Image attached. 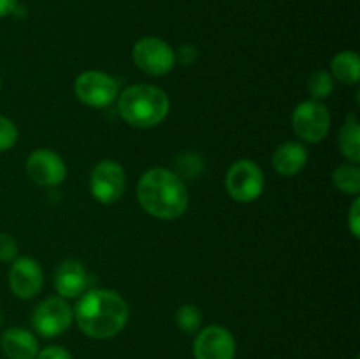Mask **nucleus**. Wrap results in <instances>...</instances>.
Wrapping results in <instances>:
<instances>
[{"instance_id":"1","label":"nucleus","mask_w":360,"mask_h":359,"mask_svg":"<svg viewBox=\"0 0 360 359\" xmlns=\"http://www.w3.org/2000/svg\"><path fill=\"white\" fill-rule=\"evenodd\" d=\"M74 317L86 336L105 340L116 336L125 327L129 320V305L118 292L91 289L79 296Z\"/></svg>"},{"instance_id":"2","label":"nucleus","mask_w":360,"mask_h":359,"mask_svg":"<svg viewBox=\"0 0 360 359\" xmlns=\"http://www.w3.org/2000/svg\"><path fill=\"white\" fill-rule=\"evenodd\" d=\"M137 199L146 213L160 220H176L188 210L190 196L176 172L153 168L137 183Z\"/></svg>"},{"instance_id":"3","label":"nucleus","mask_w":360,"mask_h":359,"mask_svg":"<svg viewBox=\"0 0 360 359\" xmlns=\"http://www.w3.org/2000/svg\"><path fill=\"white\" fill-rule=\"evenodd\" d=\"M167 94L153 84H134L118 95V113L129 125L137 129L157 127L169 115Z\"/></svg>"},{"instance_id":"4","label":"nucleus","mask_w":360,"mask_h":359,"mask_svg":"<svg viewBox=\"0 0 360 359\" xmlns=\"http://www.w3.org/2000/svg\"><path fill=\"white\" fill-rule=\"evenodd\" d=\"M229 196L238 203H252L264 192V172L253 160L234 162L225 176Z\"/></svg>"},{"instance_id":"5","label":"nucleus","mask_w":360,"mask_h":359,"mask_svg":"<svg viewBox=\"0 0 360 359\" xmlns=\"http://www.w3.org/2000/svg\"><path fill=\"white\" fill-rule=\"evenodd\" d=\"M74 94L90 108H108L118 99V81L101 70H86L79 74L74 83Z\"/></svg>"},{"instance_id":"6","label":"nucleus","mask_w":360,"mask_h":359,"mask_svg":"<svg viewBox=\"0 0 360 359\" xmlns=\"http://www.w3.org/2000/svg\"><path fill=\"white\" fill-rule=\"evenodd\" d=\"M134 63L151 76L169 74L176 65V53L171 46L158 37H143L134 44Z\"/></svg>"},{"instance_id":"7","label":"nucleus","mask_w":360,"mask_h":359,"mask_svg":"<svg viewBox=\"0 0 360 359\" xmlns=\"http://www.w3.org/2000/svg\"><path fill=\"white\" fill-rule=\"evenodd\" d=\"M292 127L297 137L306 143H320L329 134L330 113L319 101L301 102L292 113Z\"/></svg>"},{"instance_id":"8","label":"nucleus","mask_w":360,"mask_h":359,"mask_svg":"<svg viewBox=\"0 0 360 359\" xmlns=\"http://www.w3.org/2000/svg\"><path fill=\"white\" fill-rule=\"evenodd\" d=\"M72 320L74 310L65 298H48L34 310L32 326L44 338H55L69 329Z\"/></svg>"},{"instance_id":"9","label":"nucleus","mask_w":360,"mask_h":359,"mask_svg":"<svg viewBox=\"0 0 360 359\" xmlns=\"http://www.w3.org/2000/svg\"><path fill=\"white\" fill-rule=\"evenodd\" d=\"M125 171L115 160H102L94 168L90 176V192L98 203L115 204L125 192Z\"/></svg>"},{"instance_id":"10","label":"nucleus","mask_w":360,"mask_h":359,"mask_svg":"<svg viewBox=\"0 0 360 359\" xmlns=\"http://www.w3.org/2000/svg\"><path fill=\"white\" fill-rule=\"evenodd\" d=\"M195 359H234L236 340L229 329L221 326H207L197 334L193 344Z\"/></svg>"},{"instance_id":"11","label":"nucleus","mask_w":360,"mask_h":359,"mask_svg":"<svg viewBox=\"0 0 360 359\" xmlns=\"http://www.w3.org/2000/svg\"><path fill=\"white\" fill-rule=\"evenodd\" d=\"M27 172L37 185L56 187L65 180L67 168L63 158L48 148L35 150L27 160Z\"/></svg>"},{"instance_id":"12","label":"nucleus","mask_w":360,"mask_h":359,"mask_svg":"<svg viewBox=\"0 0 360 359\" xmlns=\"http://www.w3.org/2000/svg\"><path fill=\"white\" fill-rule=\"evenodd\" d=\"M44 275L32 257H16L9 270V287L20 299H32L41 292Z\"/></svg>"},{"instance_id":"13","label":"nucleus","mask_w":360,"mask_h":359,"mask_svg":"<svg viewBox=\"0 0 360 359\" xmlns=\"http://www.w3.org/2000/svg\"><path fill=\"white\" fill-rule=\"evenodd\" d=\"M86 270L83 264L76 259L63 260L55 273V287L60 298H79L88 287Z\"/></svg>"},{"instance_id":"14","label":"nucleus","mask_w":360,"mask_h":359,"mask_svg":"<svg viewBox=\"0 0 360 359\" xmlns=\"http://www.w3.org/2000/svg\"><path fill=\"white\" fill-rule=\"evenodd\" d=\"M308 164V150L297 141H287L280 144L273 153V168L281 176H294Z\"/></svg>"},{"instance_id":"15","label":"nucleus","mask_w":360,"mask_h":359,"mask_svg":"<svg viewBox=\"0 0 360 359\" xmlns=\"http://www.w3.org/2000/svg\"><path fill=\"white\" fill-rule=\"evenodd\" d=\"M2 351L9 359H35L39 352L37 338L27 329L11 327L2 334Z\"/></svg>"},{"instance_id":"16","label":"nucleus","mask_w":360,"mask_h":359,"mask_svg":"<svg viewBox=\"0 0 360 359\" xmlns=\"http://www.w3.org/2000/svg\"><path fill=\"white\" fill-rule=\"evenodd\" d=\"M330 76L341 84H357L360 76V58L355 51L338 53L330 62Z\"/></svg>"},{"instance_id":"17","label":"nucleus","mask_w":360,"mask_h":359,"mask_svg":"<svg viewBox=\"0 0 360 359\" xmlns=\"http://www.w3.org/2000/svg\"><path fill=\"white\" fill-rule=\"evenodd\" d=\"M338 143H340V150L343 157H347L352 164H359L360 162V129L359 120L355 113H350L347 116V122L343 123L338 136Z\"/></svg>"},{"instance_id":"18","label":"nucleus","mask_w":360,"mask_h":359,"mask_svg":"<svg viewBox=\"0 0 360 359\" xmlns=\"http://www.w3.org/2000/svg\"><path fill=\"white\" fill-rule=\"evenodd\" d=\"M333 182L338 190L348 196H357L360 192V168L357 164H341L334 169Z\"/></svg>"},{"instance_id":"19","label":"nucleus","mask_w":360,"mask_h":359,"mask_svg":"<svg viewBox=\"0 0 360 359\" xmlns=\"http://www.w3.org/2000/svg\"><path fill=\"white\" fill-rule=\"evenodd\" d=\"M308 90L311 94L313 101L322 102L323 99L329 97L334 92V80L330 76V73H327V70H316V73H313L308 81Z\"/></svg>"},{"instance_id":"20","label":"nucleus","mask_w":360,"mask_h":359,"mask_svg":"<svg viewBox=\"0 0 360 359\" xmlns=\"http://www.w3.org/2000/svg\"><path fill=\"white\" fill-rule=\"evenodd\" d=\"M200 322H202V315H200V310L195 305H181L176 312V324H178L179 329L186 334H193L199 331Z\"/></svg>"},{"instance_id":"21","label":"nucleus","mask_w":360,"mask_h":359,"mask_svg":"<svg viewBox=\"0 0 360 359\" xmlns=\"http://www.w3.org/2000/svg\"><path fill=\"white\" fill-rule=\"evenodd\" d=\"M18 141V127L13 120L0 115V151H7L16 144Z\"/></svg>"},{"instance_id":"22","label":"nucleus","mask_w":360,"mask_h":359,"mask_svg":"<svg viewBox=\"0 0 360 359\" xmlns=\"http://www.w3.org/2000/svg\"><path fill=\"white\" fill-rule=\"evenodd\" d=\"M18 257V243L7 232H0V260L2 263H13Z\"/></svg>"},{"instance_id":"23","label":"nucleus","mask_w":360,"mask_h":359,"mask_svg":"<svg viewBox=\"0 0 360 359\" xmlns=\"http://www.w3.org/2000/svg\"><path fill=\"white\" fill-rule=\"evenodd\" d=\"M35 359H72V355L67 348L60 347V345H51V347H46L37 352Z\"/></svg>"},{"instance_id":"24","label":"nucleus","mask_w":360,"mask_h":359,"mask_svg":"<svg viewBox=\"0 0 360 359\" xmlns=\"http://www.w3.org/2000/svg\"><path fill=\"white\" fill-rule=\"evenodd\" d=\"M360 199L354 201V204H352L350 208V213H348V224H350V231L352 234H354V238H359L360 234Z\"/></svg>"},{"instance_id":"25","label":"nucleus","mask_w":360,"mask_h":359,"mask_svg":"<svg viewBox=\"0 0 360 359\" xmlns=\"http://www.w3.org/2000/svg\"><path fill=\"white\" fill-rule=\"evenodd\" d=\"M197 56H199V51H197L195 46L185 44V46H181V48L178 49V55H176V60H179V62H181L183 65H190V63L195 62Z\"/></svg>"},{"instance_id":"26","label":"nucleus","mask_w":360,"mask_h":359,"mask_svg":"<svg viewBox=\"0 0 360 359\" xmlns=\"http://www.w3.org/2000/svg\"><path fill=\"white\" fill-rule=\"evenodd\" d=\"M18 7V0H0V18H6L14 13Z\"/></svg>"},{"instance_id":"27","label":"nucleus","mask_w":360,"mask_h":359,"mask_svg":"<svg viewBox=\"0 0 360 359\" xmlns=\"http://www.w3.org/2000/svg\"><path fill=\"white\" fill-rule=\"evenodd\" d=\"M2 320H4V312L0 310V324H2Z\"/></svg>"},{"instance_id":"28","label":"nucleus","mask_w":360,"mask_h":359,"mask_svg":"<svg viewBox=\"0 0 360 359\" xmlns=\"http://www.w3.org/2000/svg\"><path fill=\"white\" fill-rule=\"evenodd\" d=\"M0 88H2V80H0Z\"/></svg>"}]
</instances>
